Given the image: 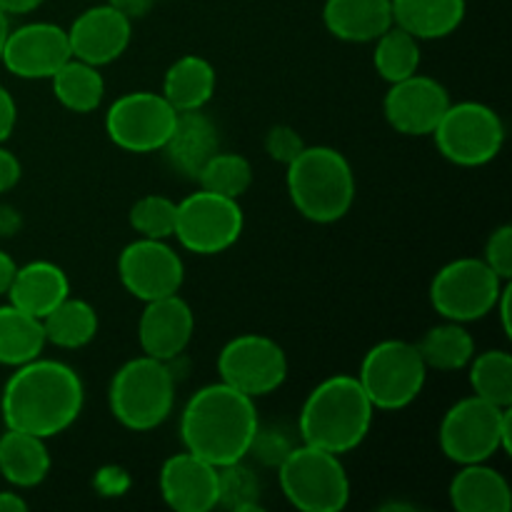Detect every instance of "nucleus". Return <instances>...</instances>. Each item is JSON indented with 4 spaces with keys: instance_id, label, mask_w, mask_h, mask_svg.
Masks as SVG:
<instances>
[{
    "instance_id": "obj_1",
    "label": "nucleus",
    "mask_w": 512,
    "mask_h": 512,
    "mask_svg": "<svg viewBox=\"0 0 512 512\" xmlns=\"http://www.w3.org/2000/svg\"><path fill=\"white\" fill-rule=\"evenodd\" d=\"M0 405L10 430L53 438L83 410V383L70 365L35 358L10 375Z\"/></svg>"
},
{
    "instance_id": "obj_2",
    "label": "nucleus",
    "mask_w": 512,
    "mask_h": 512,
    "mask_svg": "<svg viewBox=\"0 0 512 512\" xmlns=\"http://www.w3.org/2000/svg\"><path fill=\"white\" fill-rule=\"evenodd\" d=\"M258 428L253 398L220 380L200 388L188 400L180 420V438L188 453L223 468L245 460Z\"/></svg>"
},
{
    "instance_id": "obj_3",
    "label": "nucleus",
    "mask_w": 512,
    "mask_h": 512,
    "mask_svg": "<svg viewBox=\"0 0 512 512\" xmlns=\"http://www.w3.org/2000/svg\"><path fill=\"white\" fill-rule=\"evenodd\" d=\"M373 410L358 378L333 375L308 395L300 410L303 443L335 455L355 450L370 433Z\"/></svg>"
},
{
    "instance_id": "obj_4",
    "label": "nucleus",
    "mask_w": 512,
    "mask_h": 512,
    "mask_svg": "<svg viewBox=\"0 0 512 512\" xmlns=\"http://www.w3.org/2000/svg\"><path fill=\"white\" fill-rule=\"evenodd\" d=\"M288 193L303 218L335 223L348 215L355 200V175L343 153L325 145L303 148L288 163Z\"/></svg>"
},
{
    "instance_id": "obj_5",
    "label": "nucleus",
    "mask_w": 512,
    "mask_h": 512,
    "mask_svg": "<svg viewBox=\"0 0 512 512\" xmlns=\"http://www.w3.org/2000/svg\"><path fill=\"white\" fill-rule=\"evenodd\" d=\"M175 380L163 360L150 355L128 360L110 383V410L130 430H153L168 420Z\"/></svg>"
},
{
    "instance_id": "obj_6",
    "label": "nucleus",
    "mask_w": 512,
    "mask_h": 512,
    "mask_svg": "<svg viewBox=\"0 0 512 512\" xmlns=\"http://www.w3.org/2000/svg\"><path fill=\"white\" fill-rule=\"evenodd\" d=\"M512 405L498 408L488 400L465 398L440 423V448L453 463H485L500 448L512 450Z\"/></svg>"
},
{
    "instance_id": "obj_7",
    "label": "nucleus",
    "mask_w": 512,
    "mask_h": 512,
    "mask_svg": "<svg viewBox=\"0 0 512 512\" xmlns=\"http://www.w3.org/2000/svg\"><path fill=\"white\" fill-rule=\"evenodd\" d=\"M280 488L293 508L303 512H338L350 500V480L338 455L300 445L285 455Z\"/></svg>"
},
{
    "instance_id": "obj_8",
    "label": "nucleus",
    "mask_w": 512,
    "mask_h": 512,
    "mask_svg": "<svg viewBox=\"0 0 512 512\" xmlns=\"http://www.w3.org/2000/svg\"><path fill=\"white\" fill-rule=\"evenodd\" d=\"M428 365L418 348L405 340H385L368 350L360 365L358 383L380 410H403L420 395Z\"/></svg>"
},
{
    "instance_id": "obj_9",
    "label": "nucleus",
    "mask_w": 512,
    "mask_h": 512,
    "mask_svg": "<svg viewBox=\"0 0 512 512\" xmlns=\"http://www.w3.org/2000/svg\"><path fill=\"white\" fill-rule=\"evenodd\" d=\"M503 283L485 260L460 258L440 268L430 285V300L445 320L470 323L498 308Z\"/></svg>"
},
{
    "instance_id": "obj_10",
    "label": "nucleus",
    "mask_w": 512,
    "mask_h": 512,
    "mask_svg": "<svg viewBox=\"0 0 512 512\" xmlns=\"http://www.w3.org/2000/svg\"><path fill=\"white\" fill-rule=\"evenodd\" d=\"M438 150L455 165L475 168L500 153L505 125L493 108L483 103H450L433 130Z\"/></svg>"
},
{
    "instance_id": "obj_11",
    "label": "nucleus",
    "mask_w": 512,
    "mask_h": 512,
    "mask_svg": "<svg viewBox=\"0 0 512 512\" xmlns=\"http://www.w3.org/2000/svg\"><path fill=\"white\" fill-rule=\"evenodd\" d=\"M243 233V210L238 200L200 188L178 203L175 238L190 253L215 255L228 250Z\"/></svg>"
},
{
    "instance_id": "obj_12",
    "label": "nucleus",
    "mask_w": 512,
    "mask_h": 512,
    "mask_svg": "<svg viewBox=\"0 0 512 512\" xmlns=\"http://www.w3.org/2000/svg\"><path fill=\"white\" fill-rule=\"evenodd\" d=\"M178 110L163 98V93H138L120 95L105 115L108 138L118 148L130 153H153L163 150L165 140L173 133Z\"/></svg>"
},
{
    "instance_id": "obj_13",
    "label": "nucleus",
    "mask_w": 512,
    "mask_h": 512,
    "mask_svg": "<svg viewBox=\"0 0 512 512\" xmlns=\"http://www.w3.org/2000/svg\"><path fill=\"white\" fill-rule=\"evenodd\" d=\"M218 373L230 388L248 398H260L285 383L288 358L283 348L265 335H238L220 350Z\"/></svg>"
},
{
    "instance_id": "obj_14",
    "label": "nucleus",
    "mask_w": 512,
    "mask_h": 512,
    "mask_svg": "<svg viewBox=\"0 0 512 512\" xmlns=\"http://www.w3.org/2000/svg\"><path fill=\"white\" fill-rule=\"evenodd\" d=\"M118 273L125 290L143 303L175 295L183 285V260L165 240L140 238L120 253Z\"/></svg>"
},
{
    "instance_id": "obj_15",
    "label": "nucleus",
    "mask_w": 512,
    "mask_h": 512,
    "mask_svg": "<svg viewBox=\"0 0 512 512\" xmlns=\"http://www.w3.org/2000/svg\"><path fill=\"white\" fill-rule=\"evenodd\" d=\"M450 105V95L438 80L413 73L390 83L385 95V118L403 135H430Z\"/></svg>"
},
{
    "instance_id": "obj_16",
    "label": "nucleus",
    "mask_w": 512,
    "mask_h": 512,
    "mask_svg": "<svg viewBox=\"0 0 512 512\" xmlns=\"http://www.w3.org/2000/svg\"><path fill=\"white\" fill-rule=\"evenodd\" d=\"M70 55L68 30L53 23H28L10 30L0 60L18 78H50Z\"/></svg>"
},
{
    "instance_id": "obj_17",
    "label": "nucleus",
    "mask_w": 512,
    "mask_h": 512,
    "mask_svg": "<svg viewBox=\"0 0 512 512\" xmlns=\"http://www.w3.org/2000/svg\"><path fill=\"white\" fill-rule=\"evenodd\" d=\"M133 35V20L110 5H95L73 20L68 30L70 55L90 65H108L125 53Z\"/></svg>"
},
{
    "instance_id": "obj_18",
    "label": "nucleus",
    "mask_w": 512,
    "mask_h": 512,
    "mask_svg": "<svg viewBox=\"0 0 512 512\" xmlns=\"http://www.w3.org/2000/svg\"><path fill=\"white\" fill-rule=\"evenodd\" d=\"M163 500L178 512H208L218 508V468L193 453L165 460L160 470Z\"/></svg>"
},
{
    "instance_id": "obj_19",
    "label": "nucleus",
    "mask_w": 512,
    "mask_h": 512,
    "mask_svg": "<svg viewBox=\"0 0 512 512\" xmlns=\"http://www.w3.org/2000/svg\"><path fill=\"white\" fill-rule=\"evenodd\" d=\"M193 310L183 298L165 295V298L145 303L143 315H140L138 338L140 348L145 355L155 360H175L193 338Z\"/></svg>"
},
{
    "instance_id": "obj_20",
    "label": "nucleus",
    "mask_w": 512,
    "mask_h": 512,
    "mask_svg": "<svg viewBox=\"0 0 512 512\" xmlns=\"http://www.w3.org/2000/svg\"><path fill=\"white\" fill-rule=\"evenodd\" d=\"M218 145V128L213 120L200 110H185L175 118L173 133L165 140L163 153L178 173L195 180L205 163L218 153Z\"/></svg>"
},
{
    "instance_id": "obj_21",
    "label": "nucleus",
    "mask_w": 512,
    "mask_h": 512,
    "mask_svg": "<svg viewBox=\"0 0 512 512\" xmlns=\"http://www.w3.org/2000/svg\"><path fill=\"white\" fill-rule=\"evenodd\" d=\"M325 28L348 43H370L393 28L390 0H325Z\"/></svg>"
},
{
    "instance_id": "obj_22",
    "label": "nucleus",
    "mask_w": 512,
    "mask_h": 512,
    "mask_svg": "<svg viewBox=\"0 0 512 512\" xmlns=\"http://www.w3.org/2000/svg\"><path fill=\"white\" fill-rule=\"evenodd\" d=\"M10 305L25 310L43 320L58 303L70 295L68 275L53 263L35 260L15 270V278L8 288Z\"/></svg>"
},
{
    "instance_id": "obj_23",
    "label": "nucleus",
    "mask_w": 512,
    "mask_h": 512,
    "mask_svg": "<svg viewBox=\"0 0 512 512\" xmlns=\"http://www.w3.org/2000/svg\"><path fill=\"white\" fill-rule=\"evenodd\" d=\"M450 500L458 512H508L512 508L508 480L483 463L463 465L450 483Z\"/></svg>"
},
{
    "instance_id": "obj_24",
    "label": "nucleus",
    "mask_w": 512,
    "mask_h": 512,
    "mask_svg": "<svg viewBox=\"0 0 512 512\" xmlns=\"http://www.w3.org/2000/svg\"><path fill=\"white\" fill-rule=\"evenodd\" d=\"M393 25L418 40H438L455 33L465 18V0H390Z\"/></svg>"
},
{
    "instance_id": "obj_25",
    "label": "nucleus",
    "mask_w": 512,
    "mask_h": 512,
    "mask_svg": "<svg viewBox=\"0 0 512 512\" xmlns=\"http://www.w3.org/2000/svg\"><path fill=\"white\" fill-rule=\"evenodd\" d=\"M50 470V455L43 438L10 430L0 438V473L18 488H33L43 483Z\"/></svg>"
},
{
    "instance_id": "obj_26",
    "label": "nucleus",
    "mask_w": 512,
    "mask_h": 512,
    "mask_svg": "<svg viewBox=\"0 0 512 512\" xmlns=\"http://www.w3.org/2000/svg\"><path fill=\"white\" fill-rule=\"evenodd\" d=\"M215 93V70L200 55H185L175 60L163 80V98L178 113L203 110Z\"/></svg>"
},
{
    "instance_id": "obj_27",
    "label": "nucleus",
    "mask_w": 512,
    "mask_h": 512,
    "mask_svg": "<svg viewBox=\"0 0 512 512\" xmlns=\"http://www.w3.org/2000/svg\"><path fill=\"white\" fill-rule=\"evenodd\" d=\"M45 330L43 320L15 305H3L0 308V365H18L30 363L40 358L45 348Z\"/></svg>"
},
{
    "instance_id": "obj_28",
    "label": "nucleus",
    "mask_w": 512,
    "mask_h": 512,
    "mask_svg": "<svg viewBox=\"0 0 512 512\" xmlns=\"http://www.w3.org/2000/svg\"><path fill=\"white\" fill-rule=\"evenodd\" d=\"M53 93L73 113H90L100 105L105 93L103 75L90 63L68 58L53 75Z\"/></svg>"
},
{
    "instance_id": "obj_29",
    "label": "nucleus",
    "mask_w": 512,
    "mask_h": 512,
    "mask_svg": "<svg viewBox=\"0 0 512 512\" xmlns=\"http://www.w3.org/2000/svg\"><path fill=\"white\" fill-rule=\"evenodd\" d=\"M45 340L58 348H83L98 333V315L93 305L78 298H65L43 318Z\"/></svg>"
},
{
    "instance_id": "obj_30",
    "label": "nucleus",
    "mask_w": 512,
    "mask_h": 512,
    "mask_svg": "<svg viewBox=\"0 0 512 512\" xmlns=\"http://www.w3.org/2000/svg\"><path fill=\"white\" fill-rule=\"evenodd\" d=\"M415 348L423 363L435 370H463L465 365H470L475 353L473 335L453 320L428 330Z\"/></svg>"
},
{
    "instance_id": "obj_31",
    "label": "nucleus",
    "mask_w": 512,
    "mask_h": 512,
    "mask_svg": "<svg viewBox=\"0 0 512 512\" xmlns=\"http://www.w3.org/2000/svg\"><path fill=\"white\" fill-rule=\"evenodd\" d=\"M373 60L380 78H385L388 83H398V80L410 78L413 73H418L420 65L418 38L410 35L408 30L393 25V28H388L378 38Z\"/></svg>"
},
{
    "instance_id": "obj_32",
    "label": "nucleus",
    "mask_w": 512,
    "mask_h": 512,
    "mask_svg": "<svg viewBox=\"0 0 512 512\" xmlns=\"http://www.w3.org/2000/svg\"><path fill=\"white\" fill-rule=\"evenodd\" d=\"M470 385L475 395L498 408L512 405V358L505 350H488L470 360Z\"/></svg>"
},
{
    "instance_id": "obj_33",
    "label": "nucleus",
    "mask_w": 512,
    "mask_h": 512,
    "mask_svg": "<svg viewBox=\"0 0 512 512\" xmlns=\"http://www.w3.org/2000/svg\"><path fill=\"white\" fill-rule=\"evenodd\" d=\"M195 180L203 190L238 200L253 183V168L248 158L238 153H215Z\"/></svg>"
},
{
    "instance_id": "obj_34",
    "label": "nucleus",
    "mask_w": 512,
    "mask_h": 512,
    "mask_svg": "<svg viewBox=\"0 0 512 512\" xmlns=\"http://www.w3.org/2000/svg\"><path fill=\"white\" fill-rule=\"evenodd\" d=\"M218 505L235 512L260 510V483L243 460L218 468Z\"/></svg>"
},
{
    "instance_id": "obj_35",
    "label": "nucleus",
    "mask_w": 512,
    "mask_h": 512,
    "mask_svg": "<svg viewBox=\"0 0 512 512\" xmlns=\"http://www.w3.org/2000/svg\"><path fill=\"white\" fill-rule=\"evenodd\" d=\"M175 213L178 203L165 195H145L130 208V225L143 238L165 240L175 233Z\"/></svg>"
},
{
    "instance_id": "obj_36",
    "label": "nucleus",
    "mask_w": 512,
    "mask_h": 512,
    "mask_svg": "<svg viewBox=\"0 0 512 512\" xmlns=\"http://www.w3.org/2000/svg\"><path fill=\"white\" fill-rule=\"evenodd\" d=\"M305 143L300 138L298 130H293L290 125H275V128L268 130L265 135V150H268L270 158H275L278 163L288 165L303 153Z\"/></svg>"
},
{
    "instance_id": "obj_37",
    "label": "nucleus",
    "mask_w": 512,
    "mask_h": 512,
    "mask_svg": "<svg viewBox=\"0 0 512 512\" xmlns=\"http://www.w3.org/2000/svg\"><path fill=\"white\" fill-rule=\"evenodd\" d=\"M485 263L508 283L512 275V228L500 225L485 245Z\"/></svg>"
},
{
    "instance_id": "obj_38",
    "label": "nucleus",
    "mask_w": 512,
    "mask_h": 512,
    "mask_svg": "<svg viewBox=\"0 0 512 512\" xmlns=\"http://www.w3.org/2000/svg\"><path fill=\"white\" fill-rule=\"evenodd\" d=\"M290 450H293V445H290L283 435L263 433L260 428H258V433H255L253 445H250V453H255L260 460H263V463H268V465L283 463L285 455H288Z\"/></svg>"
},
{
    "instance_id": "obj_39",
    "label": "nucleus",
    "mask_w": 512,
    "mask_h": 512,
    "mask_svg": "<svg viewBox=\"0 0 512 512\" xmlns=\"http://www.w3.org/2000/svg\"><path fill=\"white\" fill-rule=\"evenodd\" d=\"M15 118H18V110H15L13 95L0 85V143L10 138L15 128Z\"/></svg>"
},
{
    "instance_id": "obj_40",
    "label": "nucleus",
    "mask_w": 512,
    "mask_h": 512,
    "mask_svg": "<svg viewBox=\"0 0 512 512\" xmlns=\"http://www.w3.org/2000/svg\"><path fill=\"white\" fill-rule=\"evenodd\" d=\"M20 180V163L10 150L0 148V193L13 188Z\"/></svg>"
},
{
    "instance_id": "obj_41",
    "label": "nucleus",
    "mask_w": 512,
    "mask_h": 512,
    "mask_svg": "<svg viewBox=\"0 0 512 512\" xmlns=\"http://www.w3.org/2000/svg\"><path fill=\"white\" fill-rule=\"evenodd\" d=\"M108 5L118 10L120 15H125L128 20H135V18H143V15L148 13L153 0H108Z\"/></svg>"
},
{
    "instance_id": "obj_42",
    "label": "nucleus",
    "mask_w": 512,
    "mask_h": 512,
    "mask_svg": "<svg viewBox=\"0 0 512 512\" xmlns=\"http://www.w3.org/2000/svg\"><path fill=\"white\" fill-rule=\"evenodd\" d=\"M15 270H18V265L13 263V258L0 250V295L8 293L10 283H13V278H15Z\"/></svg>"
},
{
    "instance_id": "obj_43",
    "label": "nucleus",
    "mask_w": 512,
    "mask_h": 512,
    "mask_svg": "<svg viewBox=\"0 0 512 512\" xmlns=\"http://www.w3.org/2000/svg\"><path fill=\"white\" fill-rule=\"evenodd\" d=\"M43 0H0V10H5L8 15H25L33 13Z\"/></svg>"
},
{
    "instance_id": "obj_44",
    "label": "nucleus",
    "mask_w": 512,
    "mask_h": 512,
    "mask_svg": "<svg viewBox=\"0 0 512 512\" xmlns=\"http://www.w3.org/2000/svg\"><path fill=\"white\" fill-rule=\"evenodd\" d=\"M28 503L15 493H0V512H25Z\"/></svg>"
},
{
    "instance_id": "obj_45",
    "label": "nucleus",
    "mask_w": 512,
    "mask_h": 512,
    "mask_svg": "<svg viewBox=\"0 0 512 512\" xmlns=\"http://www.w3.org/2000/svg\"><path fill=\"white\" fill-rule=\"evenodd\" d=\"M510 285H505L503 290H500V298H498V305H500V318H503V330L505 335H512V328H510Z\"/></svg>"
},
{
    "instance_id": "obj_46",
    "label": "nucleus",
    "mask_w": 512,
    "mask_h": 512,
    "mask_svg": "<svg viewBox=\"0 0 512 512\" xmlns=\"http://www.w3.org/2000/svg\"><path fill=\"white\" fill-rule=\"evenodd\" d=\"M8 33H10L8 13H5V10H0V55H3V45H5V40H8Z\"/></svg>"
}]
</instances>
